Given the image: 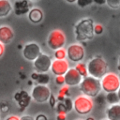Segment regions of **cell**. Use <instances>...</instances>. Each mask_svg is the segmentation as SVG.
<instances>
[{
	"instance_id": "cell-1",
	"label": "cell",
	"mask_w": 120,
	"mask_h": 120,
	"mask_svg": "<svg viewBox=\"0 0 120 120\" xmlns=\"http://www.w3.org/2000/svg\"><path fill=\"white\" fill-rule=\"evenodd\" d=\"M94 21L91 18L80 20L74 26L75 38L78 41L91 40L94 38Z\"/></svg>"
},
{
	"instance_id": "cell-2",
	"label": "cell",
	"mask_w": 120,
	"mask_h": 120,
	"mask_svg": "<svg viewBox=\"0 0 120 120\" xmlns=\"http://www.w3.org/2000/svg\"><path fill=\"white\" fill-rule=\"evenodd\" d=\"M79 88L82 91V95L91 98H96L101 91L100 79H97L92 76H86L82 78V82L79 84Z\"/></svg>"
},
{
	"instance_id": "cell-3",
	"label": "cell",
	"mask_w": 120,
	"mask_h": 120,
	"mask_svg": "<svg viewBox=\"0 0 120 120\" xmlns=\"http://www.w3.org/2000/svg\"><path fill=\"white\" fill-rule=\"evenodd\" d=\"M88 76L101 79L108 72V64L102 57H94L90 59L86 65Z\"/></svg>"
},
{
	"instance_id": "cell-4",
	"label": "cell",
	"mask_w": 120,
	"mask_h": 120,
	"mask_svg": "<svg viewBox=\"0 0 120 120\" xmlns=\"http://www.w3.org/2000/svg\"><path fill=\"white\" fill-rule=\"evenodd\" d=\"M94 108V102L91 98L84 95H80L73 100V109L75 112L81 115L88 114L92 112Z\"/></svg>"
},
{
	"instance_id": "cell-5",
	"label": "cell",
	"mask_w": 120,
	"mask_h": 120,
	"mask_svg": "<svg viewBox=\"0 0 120 120\" xmlns=\"http://www.w3.org/2000/svg\"><path fill=\"white\" fill-rule=\"evenodd\" d=\"M67 42V37L61 29H53L50 32L48 38H47V44L48 47L51 50H57L60 48H63Z\"/></svg>"
},
{
	"instance_id": "cell-6",
	"label": "cell",
	"mask_w": 120,
	"mask_h": 120,
	"mask_svg": "<svg viewBox=\"0 0 120 120\" xmlns=\"http://www.w3.org/2000/svg\"><path fill=\"white\" fill-rule=\"evenodd\" d=\"M101 89L106 92H116L120 87V80L118 75L113 72H107L100 80Z\"/></svg>"
},
{
	"instance_id": "cell-7",
	"label": "cell",
	"mask_w": 120,
	"mask_h": 120,
	"mask_svg": "<svg viewBox=\"0 0 120 120\" xmlns=\"http://www.w3.org/2000/svg\"><path fill=\"white\" fill-rule=\"evenodd\" d=\"M51 95H52L51 89L47 85H43V84L35 85L31 91V98L38 103L47 102Z\"/></svg>"
},
{
	"instance_id": "cell-8",
	"label": "cell",
	"mask_w": 120,
	"mask_h": 120,
	"mask_svg": "<svg viewBox=\"0 0 120 120\" xmlns=\"http://www.w3.org/2000/svg\"><path fill=\"white\" fill-rule=\"evenodd\" d=\"M85 55L84 48L80 43H73L70 44L67 49V57L68 60L74 63H78L82 61Z\"/></svg>"
},
{
	"instance_id": "cell-9",
	"label": "cell",
	"mask_w": 120,
	"mask_h": 120,
	"mask_svg": "<svg viewBox=\"0 0 120 120\" xmlns=\"http://www.w3.org/2000/svg\"><path fill=\"white\" fill-rule=\"evenodd\" d=\"M52 58L50 55L45 54V53H40L34 61H33V66L34 68L36 69L37 72L39 73H46L47 71H49V69L51 68V65H52Z\"/></svg>"
},
{
	"instance_id": "cell-10",
	"label": "cell",
	"mask_w": 120,
	"mask_h": 120,
	"mask_svg": "<svg viewBox=\"0 0 120 120\" xmlns=\"http://www.w3.org/2000/svg\"><path fill=\"white\" fill-rule=\"evenodd\" d=\"M40 53V46L36 42H29L22 49V56L28 61H34Z\"/></svg>"
},
{
	"instance_id": "cell-11",
	"label": "cell",
	"mask_w": 120,
	"mask_h": 120,
	"mask_svg": "<svg viewBox=\"0 0 120 120\" xmlns=\"http://www.w3.org/2000/svg\"><path fill=\"white\" fill-rule=\"evenodd\" d=\"M65 84L68 86H76L79 85L82 80V75L76 70L75 68H69L68 71L64 74Z\"/></svg>"
},
{
	"instance_id": "cell-12",
	"label": "cell",
	"mask_w": 120,
	"mask_h": 120,
	"mask_svg": "<svg viewBox=\"0 0 120 120\" xmlns=\"http://www.w3.org/2000/svg\"><path fill=\"white\" fill-rule=\"evenodd\" d=\"M69 68V64L66 59H54L52 61L51 71L53 75H64Z\"/></svg>"
},
{
	"instance_id": "cell-13",
	"label": "cell",
	"mask_w": 120,
	"mask_h": 120,
	"mask_svg": "<svg viewBox=\"0 0 120 120\" xmlns=\"http://www.w3.org/2000/svg\"><path fill=\"white\" fill-rule=\"evenodd\" d=\"M31 98H32L31 95H29L28 92L25 90H20L14 94V99L22 111L29 106L31 102Z\"/></svg>"
},
{
	"instance_id": "cell-14",
	"label": "cell",
	"mask_w": 120,
	"mask_h": 120,
	"mask_svg": "<svg viewBox=\"0 0 120 120\" xmlns=\"http://www.w3.org/2000/svg\"><path fill=\"white\" fill-rule=\"evenodd\" d=\"M12 10L16 16H22L27 14L30 10L29 0H16L12 6Z\"/></svg>"
},
{
	"instance_id": "cell-15",
	"label": "cell",
	"mask_w": 120,
	"mask_h": 120,
	"mask_svg": "<svg viewBox=\"0 0 120 120\" xmlns=\"http://www.w3.org/2000/svg\"><path fill=\"white\" fill-rule=\"evenodd\" d=\"M14 38V32L8 25L0 26V42L4 45L9 44Z\"/></svg>"
},
{
	"instance_id": "cell-16",
	"label": "cell",
	"mask_w": 120,
	"mask_h": 120,
	"mask_svg": "<svg viewBox=\"0 0 120 120\" xmlns=\"http://www.w3.org/2000/svg\"><path fill=\"white\" fill-rule=\"evenodd\" d=\"M106 116L109 120H120V104L110 105L106 109Z\"/></svg>"
},
{
	"instance_id": "cell-17",
	"label": "cell",
	"mask_w": 120,
	"mask_h": 120,
	"mask_svg": "<svg viewBox=\"0 0 120 120\" xmlns=\"http://www.w3.org/2000/svg\"><path fill=\"white\" fill-rule=\"evenodd\" d=\"M28 14V19L31 22L33 23H39L42 22L43 20V12L40 8H30L29 12L27 13Z\"/></svg>"
},
{
	"instance_id": "cell-18",
	"label": "cell",
	"mask_w": 120,
	"mask_h": 120,
	"mask_svg": "<svg viewBox=\"0 0 120 120\" xmlns=\"http://www.w3.org/2000/svg\"><path fill=\"white\" fill-rule=\"evenodd\" d=\"M11 10L12 6L8 0H0V18L8 16Z\"/></svg>"
},
{
	"instance_id": "cell-19",
	"label": "cell",
	"mask_w": 120,
	"mask_h": 120,
	"mask_svg": "<svg viewBox=\"0 0 120 120\" xmlns=\"http://www.w3.org/2000/svg\"><path fill=\"white\" fill-rule=\"evenodd\" d=\"M106 101L110 104V105H113V104H117L120 102L118 95L116 92H109L106 95Z\"/></svg>"
},
{
	"instance_id": "cell-20",
	"label": "cell",
	"mask_w": 120,
	"mask_h": 120,
	"mask_svg": "<svg viewBox=\"0 0 120 120\" xmlns=\"http://www.w3.org/2000/svg\"><path fill=\"white\" fill-rule=\"evenodd\" d=\"M74 68H76V70H77V71L82 75V78H84V77L88 76L87 67H86V65H85L84 63H82V62H78Z\"/></svg>"
},
{
	"instance_id": "cell-21",
	"label": "cell",
	"mask_w": 120,
	"mask_h": 120,
	"mask_svg": "<svg viewBox=\"0 0 120 120\" xmlns=\"http://www.w3.org/2000/svg\"><path fill=\"white\" fill-rule=\"evenodd\" d=\"M68 96H69V86H68V85H63L62 87H61V89L59 90V93H58V96H57V98H56V99L58 100V101H62L66 97H68Z\"/></svg>"
},
{
	"instance_id": "cell-22",
	"label": "cell",
	"mask_w": 120,
	"mask_h": 120,
	"mask_svg": "<svg viewBox=\"0 0 120 120\" xmlns=\"http://www.w3.org/2000/svg\"><path fill=\"white\" fill-rule=\"evenodd\" d=\"M36 82L38 83V84H43V85H46L47 83H49L50 82V76L46 73H39L38 74V78L36 80Z\"/></svg>"
},
{
	"instance_id": "cell-23",
	"label": "cell",
	"mask_w": 120,
	"mask_h": 120,
	"mask_svg": "<svg viewBox=\"0 0 120 120\" xmlns=\"http://www.w3.org/2000/svg\"><path fill=\"white\" fill-rule=\"evenodd\" d=\"M54 58L55 59H66L67 57V50L63 47V48H60V49H57L54 51Z\"/></svg>"
},
{
	"instance_id": "cell-24",
	"label": "cell",
	"mask_w": 120,
	"mask_h": 120,
	"mask_svg": "<svg viewBox=\"0 0 120 120\" xmlns=\"http://www.w3.org/2000/svg\"><path fill=\"white\" fill-rule=\"evenodd\" d=\"M62 102H63V104H64V106H65V108H66V110H67L68 112H70V111L73 109V101L71 100L70 98L66 97V98L62 100Z\"/></svg>"
},
{
	"instance_id": "cell-25",
	"label": "cell",
	"mask_w": 120,
	"mask_h": 120,
	"mask_svg": "<svg viewBox=\"0 0 120 120\" xmlns=\"http://www.w3.org/2000/svg\"><path fill=\"white\" fill-rule=\"evenodd\" d=\"M106 4L112 9L120 8V0H106Z\"/></svg>"
},
{
	"instance_id": "cell-26",
	"label": "cell",
	"mask_w": 120,
	"mask_h": 120,
	"mask_svg": "<svg viewBox=\"0 0 120 120\" xmlns=\"http://www.w3.org/2000/svg\"><path fill=\"white\" fill-rule=\"evenodd\" d=\"M92 3H93V0H77L76 1L77 6L81 8H84L90 6Z\"/></svg>"
},
{
	"instance_id": "cell-27",
	"label": "cell",
	"mask_w": 120,
	"mask_h": 120,
	"mask_svg": "<svg viewBox=\"0 0 120 120\" xmlns=\"http://www.w3.org/2000/svg\"><path fill=\"white\" fill-rule=\"evenodd\" d=\"M104 31V27L101 23H94V34L95 35H101Z\"/></svg>"
},
{
	"instance_id": "cell-28",
	"label": "cell",
	"mask_w": 120,
	"mask_h": 120,
	"mask_svg": "<svg viewBox=\"0 0 120 120\" xmlns=\"http://www.w3.org/2000/svg\"><path fill=\"white\" fill-rule=\"evenodd\" d=\"M56 112H57V113H66L67 114V110H66V108H65V106H64V104H63V102L62 101H58V102H56Z\"/></svg>"
},
{
	"instance_id": "cell-29",
	"label": "cell",
	"mask_w": 120,
	"mask_h": 120,
	"mask_svg": "<svg viewBox=\"0 0 120 120\" xmlns=\"http://www.w3.org/2000/svg\"><path fill=\"white\" fill-rule=\"evenodd\" d=\"M54 82H55V83L58 84V85H64V84H65V78H64V75L55 76Z\"/></svg>"
},
{
	"instance_id": "cell-30",
	"label": "cell",
	"mask_w": 120,
	"mask_h": 120,
	"mask_svg": "<svg viewBox=\"0 0 120 120\" xmlns=\"http://www.w3.org/2000/svg\"><path fill=\"white\" fill-rule=\"evenodd\" d=\"M56 100H57V99H56V98H54V96L52 94L51 97H50V98H49V100H48L52 108H54V107H55V105H56Z\"/></svg>"
},
{
	"instance_id": "cell-31",
	"label": "cell",
	"mask_w": 120,
	"mask_h": 120,
	"mask_svg": "<svg viewBox=\"0 0 120 120\" xmlns=\"http://www.w3.org/2000/svg\"><path fill=\"white\" fill-rule=\"evenodd\" d=\"M35 120H48V117L44 113H38V115H36Z\"/></svg>"
},
{
	"instance_id": "cell-32",
	"label": "cell",
	"mask_w": 120,
	"mask_h": 120,
	"mask_svg": "<svg viewBox=\"0 0 120 120\" xmlns=\"http://www.w3.org/2000/svg\"><path fill=\"white\" fill-rule=\"evenodd\" d=\"M67 114L66 113H57L56 114V120H66Z\"/></svg>"
},
{
	"instance_id": "cell-33",
	"label": "cell",
	"mask_w": 120,
	"mask_h": 120,
	"mask_svg": "<svg viewBox=\"0 0 120 120\" xmlns=\"http://www.w3.org/2000/svg\"><path fill=\"white\" fill-rule=\"evenodd\" d=\"M20 120H35V118L31 115H28V114H25V115H22L20 117Z\"/></svg>"
},
{
	"instance_id": "cell-34",
	"label": "cell",
	"mask_w": 120,
	"mask_h": 120,
	"mask_svg": "<svg viewBox=\"0 0 120 120\" xmlns=\"http://www.w3.org/2000/svg\"><path fill=\"white\" fill-rule=\"evenodd\" d=\"M5 120H20V117L17 115H9Z\"/></svg>"
},
{
	"instance_id": "cell-35",
	"label": "cell",
	"mask_w": 120,
	"mask_h": 120,
	"mask_svg": "<svg viewBox=\"0 0 120 120\" xmlns=\"http://www.w3.org/2000/svg\"><path fill=\"white\" fill-rule=\"evenodd\" d=\"M4 52H5V45L0 42V58L3 56Z\"/></svg>"
},
{
	"instance_id": "cell-36",
	"label": "cell",
	"mask_w": 120,
	"mask_h": 120,
	"mask_svg": "<svg viewBox=\"0 0 120 120\" xmlns=\"http://www.w3.org/2000/svg\"><path fill=\"white\" fill-rule=\"evenodd\" d=\"M93 2L97 5H104L106 4V0H93Z\"/></svg>"
},
{
	"instance_id": "cell-37",
	"label": "cell",
	"mask_w": 120,
	"mask_h": 120,
	"mask_svg": "<svg viewBox=\"0 0 120 120\" xmlns=\"http://www.w3.org/2000/svg\"><path fill=\"white\" fill-rule=\"evenodd\" d=\"M68 3H70V4H72V3H76V1L77 0H66Z\"/></svg>"
},
{
	"instance_id": "cell-38",
	"label": "cell",
	"mask_w": 120,
	"mask_h": 120,
	"mask_svg": "<svg viewBox=\"0 0 120 120\" xmlns=\"http://www.w3.org/2000/svg\"><path fill=\"white\" fill-rule=\"evenodd\" d=\"M116 93H117V95H118V98H119V100H120V87L118 88V90L116 91Z\"/></svg>"
},
{
	"instance_id": "cell-39",
	"label": "cell",
	"mask_w": 120,
	"mask_h": 120,
	"mask_svg": "<svg viewBox=\"0 0 120 120\" xmlns=\"http://www.w3.org/2000/svg\"><path fill=\"white\" fill-rule=\"evenodd\" d=\"M118 69L120 70V56H119V58H118Z\"/></svg>"
},
{
	"instance_id": "cell-40",
	"label": "cell",
	"mask_w": 120,
	"mask_h": 120,
	"mask_svg": "<svg viewBox=\"0 0 120 120\" xmlns=\"http://www.w3.org/2000/svg\"><path fill=\"white\" fill-rule=\"evenodd\" d=\"M85 120H95V119H94L93 117H87V118H86Z\"/></svg>"
},
{
	"instance_id": "cell-41",
	"label": "cell",
	"mask_w": 120,
	"mask_h": 120,
	"mask_svg": "<svg viewBox=\"0 0 120 120\" xmlns=\"http://www.w3.org/2000/svg\"><path fill=\"white\" fill-rule=\"evenodd\" d=\"M29 1H32V2H37V1H38V0H29Z\"/></svg>"
},
{
	"instance_id": "cell-42",
	"label": "cell",
	"mask_w": 120,
	"mask_h": 120,
	"mask_svg": "<svg viewBox=\"0 0 120 120\" xmlns=\"http://www.w3.org/2000/svg\"><path fill=\"white\" fill-rule=\"evenodd\" d=\"M76 120H84V119H82V118H79V119H76Z\"/></svg>"
},
{
	"instance_id": "cell-43",
	"label": "cell",
	"mask_w": 120,
	"mask_h": 120,
	"mask_svg": "<svg viewBox=\"0 0 120 120\" xmlns=\"http://www.w3.org/2000/svg\"><path fill=\"white\" fill-rule=\"evenodd\" d=\"M118 77H119V80H120V74H119V75H118Z\"/></svg>"
},
{
	"instance_id": "cell-44",
	"label": "cell",
	"mask_w": 120,
	"mask_h": 120,
	"mask_svg": "<svg viewBox=\"0 0 120 120\" xmlns=\"http://www.w3.org/2000/svg\"><path fill=\"white\" fill-rule=\"evenodd\" d=\"M102 120H109V119H107V118H106V119H102Z\"/></svg>"
}]
</instances>
